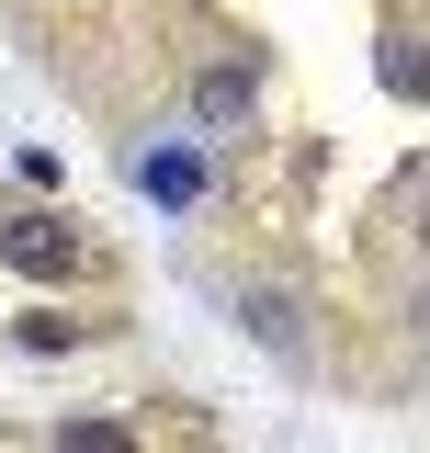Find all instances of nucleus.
<instances>
[{
    "label": "nucleus",
    "mask_w": 430,
    "mask_h": 453,
    "mask_svg": "<svg viewBox=\"0 0 430 453\" xmlns=\"http://www.w3.org/2000/svg\"><path fill=\"white\" fill-rule=\"evenodd\" d=\"M250 329H261L272 351H283V363L306 351V329H295V295H250Z\"/></svg>",
    "instance_id": "obj_5"
},
{
    "label": "nucleus",
    "mask_w": 430,
    "mask_h": 453,
    "mask_svg": "<svg viewBox=\"0 0 430 453\" xmlns=\"http://www.w3.org/2000/svg\"><path fill=\"white\" fill-rule=\"evenodd\" d=\"M23 351H80V318H23Z\"/></svg>",
    "instance_id": "obj_7"
},
{
    "label": "nucleus",
    "mask_w": 430,
    "mask_h": 453,
    "mask_svg": "<svg viewBox=\"0 0 430 453\" xmlns=\"http://www.w3.org/2000/svg\"><path fill=\"white\" fill-rule=\"evenodd\" d=\"M374 68H385V91H396V103H430V46H419V35H385Z\"/></svg>",
    "instance_id": "obj_4"
},
{
    "label": "nucleus",
    "mask_w": 430,
    "mask_h": 453,
    "mask_svg": "<svg viewBox=\"0 0 430 453\" xmlns=\"http://www.w3.org/2000/svg\"><path fill=\"white\" fill-rule=\"evenodd\" d=\"M0 261L68 283V273H80V238H68V216H0Z\"/></svg>",
    "instance_id": "obj_1"
},
{
    "label": "nucleus",
    "mask_w": 430,
    "mask_h": 453,
    "mask_svg": "<svg viewBox=\"0 0 430 453\" xmlns=\"http://www.w3.org/2000/svg\"><path fill=\"white\" fill-rule=\"evenodd\" d=\"M136 181H148L159 204H193V193H204V159H193V148H148V159H136Z\"/></svg>",
    "instance_id": "obj_3"
},
{
    "label": "nucleus",
    "mask_w": 430,
    "mask_h": 453,
    "mask_svg": "<svg viewBox=\"0 0 430 453\" xmlns=\"http://www.w3.org/2000/svg\"><path fill=\"white\" fill-rule=\"evenodd\" d=\"M57 442H80V453H125V419H68Z\"/></svg>",
    "instance_id": "obj_6"
},
{
    "label": "nucleus",
    "mask_w": 430,
    "mask_h": 453,
    "mask_svg": "<svg viewBox=\"0 0 430 453\" xmlns=\"http://www.w3.org/2000/svg\"><path fill=\"white\" fill-rule=\"evenodd\" d=\"M250 103H261V68H250V57H204V68H193V125L227 136V125H250Z\"/></svg>",
    "instance_id": "obj_2"
}]
</instances>
